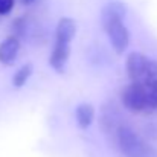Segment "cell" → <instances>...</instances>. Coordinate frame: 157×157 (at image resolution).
<instances>
[{
	"label": "cell",
	"instance_id": "obj_1",
	"mask_svg": "<svg viewBox=\"0 0 157 157\" xmlns=\"http://www.w3.org/2000/svg\"><path fill=\"white\" fill-rule=\"evenodd\" d=\"M117 145L125 157H157L156 150L128 125L117 128Z\"/></svg>",
	"mask_w": 157,
	"mask_h": 157
},
{
	"label": "cell",
	"instance_id": "obj_10",
	"mask_svg": "<svg viewBox=\"0 0 157 157\" xmlns=\"http://www.w3.org/2000/svg\"><path fill=\"white\" fill-rule=\"evenodd\" d=\"M14 3L15 0H0V15L9 14L14 8Z\"/></svg>",
	"mask_w": 157,
	"mask_h": 157
},
{
	"label": "cell",
	"instance_id": "obj_8",
	"mask_svg": "<svg viewBox=\"0 0 157 157\" xmlns=\"http://www.w3.org/2000/svg\"><path fill=\"white\" fill-rule=\"evenodd\" d=\"M75 119L79 128L87 130L95 119V107L90 102H82L75 108Z\"/></svg>",
	"mask_w": 157,
	"mask_h": 157
},
{
	"label": "cell",
	"instance_id": "obj_5",
	"mask_svg": "<svg viewBox=\"0 0 157 157\" xmlns=\"http://www.w3.org/2000/svg\"><path fill=\"white\" fill-rule=\"evenodd\" d=\"M69 56H70V44L55 41L52 53L49 56V64H51V67H52L55 72L63 73L64 69H66V64H67Z\"/></svg>",
	"mask_w": 157,
	"mask_h": 157
},
{
	"label": "cell",
	"instance_id": "obj_4",
	"mask_svg": "<svg viewBox=\"0 0 157 157\" xmlns=\"http://www.w3.org/2000/svg\"><path fill=\"white\" fill-rule=\"evenodd\" d=\"M104 31L114 49L116 53H124L127 51L128 44H130V32L125 26V23L122 21V18L119 17H105L101 18Z\"/></svg>",
	"mask_w": 157,
	"mask_h": 157
},
{
	"label": "cell",
	"instance_id": "obj_11",
	"mask_svg": "<svg viewBox=\"0 0 157 157\" xmlns=\"http://www.w3.org/2000/svg\"><path fill=\"white\" fill-rule=\"evenodd\" d=\"M25 2H28V3H31V2H35V0H25Z\"/></svg>",
	"mask_w": 157,
	"mask_h": 157
},
{
	"label": "cell",
	"instance_id": "obj_6",
	"mask_svg": "<svg viewBox=\"0 0 157 157\" xmlns=\"http://www.w3.org/2000/svg\"><path fill=\"white\" fill-rule=\"evenodd\" d=\"M20 51V40L15 35H9L0 43V63L11 64L17 59Z\"/></svg>",
	"mask_w": 157,
	"mask_h": 157
},
{
	"label": "cell",
	"instance_id": "obj_9",
	"mask_svg": "<svg viewBox=\"0 0 157 157\" xmlns=\"http://www.w3.org/2000/svg\"><path fill=\"white\" fill-rule=\"evenodd\" d=\"M31 75H32V64H31V63L23 64V66L14 73V76H12V86H14L15 89H21V87L28 82V79H29Z\"/></svg>",
	"mask_w": 157,
	"mask_h": 157
},
{
	"label": "cell",
	"instance_id": "obj_2",
	"mask_svg": "<svg viewBox=\"0 0 157 157\" xmlns=\"http://www.w3.org/2000/svg\"><path fill=\"white\" fill-rule=\"evenodd\" d=\"M127 73L131 82H153L157 81V61L140 52H131L127 58Z\"/></svg>",
	"mask_w": 157,
	"mask_h": 157
},
{
	"label": "cell",
	"instance_id": "obj_3",
	"mask_svg": "<svg viewBox=\"0 0 157 157\" xmlns=\"http://www.w3.org/2000/svg\"><path fill=\"white\" fill-rule=\"evenodd\" d=\"M121 101L127 110L134 113L150 111V96L147 84L130 82L121 93Z\"/></svg>",
	"mask_w": 157,
	"mask_h": 157
},
{
	"label": "cell",
	"instance_id": "obj_7",
	"mask_svg": "<svg viewBox=\"0 0 157 157\" xmlns=\"http://www.w3.org/2000/svg\"><path fill=\"white\" fill-rule=\"evenodd\" d=\"M76 34V23L70 17H63L58 20L56 31H55V41L70 44Z\"/></svg>",
	"mask_w": 157,
	"mask_h": 157
}]
</instances>
